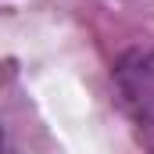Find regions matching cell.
Here are the masks:
<instances>
[{"instance_id":"cell-1","label":"cell","mask_w":154,"mask_h":154,"mask_svg":"<svg viewBox=\"0 0 154 154\" xmlns=\"http://www.w3.org/2000/svg\"><path fill=\"white\" fill-rule=\"evenodd\" d=\"M115 82L122 90V100L140 122L154 125V50H133L118 61Z\"/></svg>"}]
</instances>
